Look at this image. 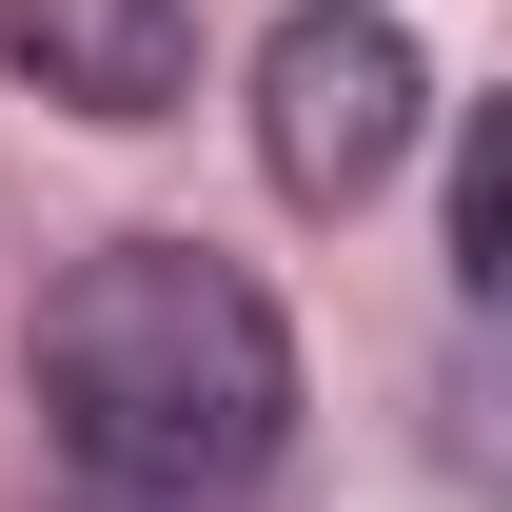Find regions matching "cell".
Segmentation results:
<instances>
[{
    "label": "cell",
    "mask_w": 512,
    "mask_h": 512,
    "mask_svg": "<svg viewBox=\"0 0 512 512\" xmlns=\"http://www.w3.org/2000/svg\"><path fill=\"white\" fill-rule=\"evenodd\" d=\"M40 434L99 512H256L296 453V316L197 237H99L40 296Z\"/></svg>",
    "instance_id": "cell-1"
},
{
    "label": "cell",
    "mask_w": 512,
    "mask_h": 512,
    "mask_svg": "<svg viewBox=\"0 0 512 512\" xmlns=\"http://www.w3.org/2000/svg\"><path fill=\"white\" fill-rule=\"evenodd\" d=\"M493 276H512V158H493V119L453 138V316H493Z\"/></svg>",
    "instance_id": "cell-4"
},
{
    "label": "cell",
    "mask_w": 512,
    "mask_h": 512,
    "mask_svg": "<svg viewBox=\"0 0 512 512\" xmlns=\"http://www.w3.org/2000/svg\"><path fill=\"white\" fill-rule=\"evenodd\" d=\"M0 60H20V99L138 138V119H178V79H197V0H0Z\"/></svg>",
    "instance_id": "cell-3"
},
{
    "label": "cell",
    "mask_w": 512,
    "mask_h": 512,
    "mask_svg": "<svg viewBox=\"0 0 512 512\" xmlns=\"http://www.w3.org/2000/svg\"><path fill=\"white\" fill-rule=\"evenodd\" d=\"M414 138H434V60L394 0H296L256 40V178L296 217H375L414 178Z\"/></svg>",
    "instance_id": "cell-2"
}]
</instances>
